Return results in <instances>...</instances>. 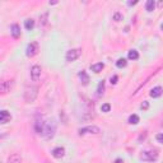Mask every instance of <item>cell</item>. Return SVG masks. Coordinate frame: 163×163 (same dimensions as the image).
Wrapping results in <instances>:
<instances>
[{
    "label": "cell",
    "instance_id": "cell-28",
    "mask_svg": "<svg viewBox=\"0 0 163 163\" xmlns=\"http://www.w3.org/2000/svg\"><path fill=\"white\" fill-rule=\"evenodd\" d=\"M117 79H119V78H117V75H113L112 78H111V84H116L117 83Z\"/></svg>",
    "mask_w": 163,
    "mask_h": 163
},
{
    "label": "cell",
    "instance_id": "cell-20",
    "mask_svg": "<svg viewBox=\"0 0 163 163\" xmlns=\"http://www.w3.org/2000/svg\"><path fill=\"white\" fill-rule=\"evenodd\" d=\"M129 122L131 125H136L138 122H139V116H138V115H131L129 117Z\"/></svg>",
    "mask_w": 163,
    "mask_h": 163
},
{
    "label": "cell",
    "instance_id": "cell-12",
    "mask_svg": "<svg viewBox=\"0 0 163 163\" xmlns=\"http://www.w3.org/2000/svg\"><path fill=\"white\" fill-rule=\"evenodd\" d=\"M163 93V88L162 87H156L153 88L152 91H150V97H153V98H158V97H161Z\"/></svg>",
    "mask_w": 163,
    "mask_h": 163
},
{
    "label": "cell",
    "instance_id": "cell-19",
    "mask_svg": "<svg viewBox=\"0 0 163 163\" xmlns=\"http://www.w3.org/2000/svg\"><path fill=\"white\" fill-rule=\"evenodd\" d=\"M33 26H35L33 19H27L26 22H24V27H26V30H28V31H31L32 28H33Z\"/></svg>",
    "mask_w": 163,
    "mask_h": 163
},
{
    "label": "cell",
    "instance_id": "cell-10",
    "mask_svg": "<svg viewBox=\"0 0 163 163\" xmlns=\"http://www.w3.org/2000/svg\"><path fill=\"white\" fill-rule=\"evenodd\" d=\"M12 119V116H10V113L5 111V110H3L1 112H0V122L1 124H6V122H9Z\"/></svg>",
    "mask_w": 163,
    "mask_h": 163
},
{
    "label": "cell",
    "instance_id": "cell-21",
    "mask_svg": "<svg viewBox=\"0 0 163 163\" xmlns=\"http://www.w3.org/2000/svg\"><path fill=\"white\" fill-rule=\"evenodd\" d=\"M126 65H128V61H126L125 59H119L116 61V66L117 68H125Z\"/></svg>",
    "mask_w": 163,
    "mask_h": 163
},
{
    "label": "cell",
    "instance_id": "cell-1",
    "mask_svg": "<svg viewBox=\"0 0 163 163\" xmlns=\"http://www.w3.org/2000/svg\"><path fill=\"white\" fill-rule=\"evenodd\" d=\"M37 94H38V88L36 85H27L26 89H24V101L27 103H32L37 98Z\"/></svg>",
    "mask_w": 163,
    "mask_h": 163
},
{
    "label": "cell",
    "instance_id": "cell-11",
    "mask_svg": "<svg viewBox=\"0 0 163 163\" xmlns=\"http://www.w3.org/2000/svg\"><path fill=\"white\" fill-rule=\"evenodd\" d=\"M52 156L55 158H63L65 156V149L61 148V146H58V148H55L52 150Z\"/></svg>",
    "mask_w": 163,
    "mask_h": 163
},
{
    "label": "cell",
    "instance_id": "cell-29",
    "mask_svg": "<svg viewBox=\"0 0 163 163\" xmlns=\"http://www.w3.org/2000/svg\"><path fill=\"white\" fill-rule=\"evenodd\" d=\"M136 3H138V1H129L128 4H129V5H135Z\"/></svg>",
    "mask_w": 163,
    "mask_h": 163
},
{
    "label": "cell",
    "instance_id": "cell-15",
    "mask_svg": "<svg viewBox=\"0 0 163 163\" xmlns=\"http://www.w3.org/2000/svg\"><path fill=\"white\" fill-rule=\"evenodd\" d=\"M78 76L80 78V80H82V83H83L84 85H87L88 83H89V75L85 73L84 70H82V71H79V74H78Z\"/></svg>",
    "mask_w": 163,
    "mask_h": 163
},
{
    "label": "cell",
    "instance_id": "cell-13",
    "mask_svg": "<svg viewBox=\"0 0 163 163\" xmlns=\"http://www.w3.org/2000/svg\"><path fill=\"white\" fill-rule=\"evenodd\" d=\"M10 33L12 36H13L14 38H18L19 36H20V28L18 24H13V26L10 27Z\"/></svg>",
    "mask_w": 163,
    "mask_h": 163
},
{
    "label": "cell",
    "instance_id": "cell-17",
    "mask_svg": "<svg viewBox=\"0 0 163 163\" xmlns=\"http://www.w3.org/2000/svg\"><path fill=\"white\" fill-rule=\"evenodd\" d=\"M154 8H156V3H154V0H148V1H146V5H145L146 12H153Z\"/></svg>",
    "mask_w": 163,
    "mask_h": 163
},
{
    "label": "cell",
    "instance_id": "cell-25",
    "mask_svg": "<svg viewBox=\"0 0 163 163\" xmlns=\"http://www.w3.org/2000/svg\"><path fill=\"white\" fill-rule=\"evenodd\" d=\"M47 15H48V13H45L42 17L40 18L41 19V23H42V24H46V22H47Z\"/></svg>",
    "mask_w": 163,
    "mask_h": 163
},
{
    "label": "cell",
    "instance_id": "cell-7",
    "mask_svg": "<svg viewBox=\"0 0 163 163\" xmlns=\"http://www.w3.org/2000/svg\"><path fill=\"white\" fill-rule=\"evenodd\" d=\"M41 71H42V69H41L40 65H33V66L31 68V78L33 82H37L41 76Z\"/></svg>",
    "mask_w": 163,
    "mask_h": 163
},
{
    "label": "cell",
    "instance_id": "cell-3",
    "mask_svg": "<svg viewBox=\"0 0 163 163\" xmlns=\"http://www.w3.org/2000/svg\"><path fill=\"white\" fill-rule=\"evenodd\" d=\"M55 129H56V126L54 122H46V125H45V131L42 135L45 138H47V139H50V138L54 136V134H55Z\"/></svg>",
    "mask_w": 163,
    "mask_h": 163
},
{
    "label": "cell",
    "instance_id": "cell-6",
    "mask_svg": "<svg viewBox=\"0 0 163 163\" xmlns=\"http://www.w3.org/2000/svg\"><path fill=\"white\" fill-rule=\"evenodd\" d=\"M38 52V43L37 42H32L27 46V50H26V55L28 58H33V56Z\"/></svg>",
    "mask_w": 163,
    "mask_h": 163
},
{
    "label": "cell",
    "instance_id": "cell-16",
    "mask_svg": "<svg viewBox=\"0 0 163 163\" xmlns=\"http://www.w3.org/2000/svg\"><path fill=\"white\" fill-rule=\"evenodd\" d=\"M105 68V65L102 64V63H97V64H93L92 66H91V69L94 73H100V71H102V69Z\"/></svg>",
    "mask_w": 163,
    "mask_h": 163
},
{
    "label": "cell",
    "instance_id": "cell-22",
    "mask_svg": "<svg viewBox=\"0 0 163 163\" xmlns=\"http://www.w3.org/2000/svg\"><path fill=\"white\" fill-rule=\"evenodd\" d=\"M103 91H105V82L101 80L100 84H98V89H97V93H98V96H101L102 93H103Z\"/></svg>",
    "mask_w": 163,
    "mask_h": 163
},
{
    "label": "cell",
    "instance_id": "cell-26",
    "mask_svg": "<svg viewBox=\"0 0 163 163\" xmlns=\"http://www.w3.org/2000/svg\"><path fill=\"white\" fill-rule=\"evenodd\" d=\"M122 19V15L120 13H115V15H113V20H116V22H119V20Z\"/></svg>",
    "mask_w": 163,
    "mask_h": 163
},
{
    "label": "cell",
    "instance_id": "cell-27",
    "mask_svg": "<svg viewBox=\"0 0 163 163\" xmlns=\"http://www.w3.org/2000/svg\"><path fill=\"white\" fill-rule=\"evenodd\" d=\"M156 138H157V140H158V141L163 144V134H158V135H157Z\"/></svg>",
    "mask_w": 163,
    "mask_h": 163
},
{
    "label": "cell",
    "instance_id": "cell-2",
    "mask_svg": "<svg viewBox=\"0 0 163 163\" xmlns=\"http://www.w3.org/2000/svg\"><path fill=\"white\" fill-rule=\"evenodd\" d=\"M140 159L143 161H148V162H156L158 159V153L157 150H145L141 153Z\"/></svg>",
    "mask_w": 163,
    "mask_h": 163
},
{
    "label": "cell",
    "instance_id": "cell-8",
    "mask_svg": "<svg viewBox=\"0 0 163 163\" xmlns=\"http://www.w3.org/2000/svg\"><path fill=\"white\" fill-rule=\"evenodd\" d=\"M12 87H13V80H3L0 84V92L1 94H6L8 92H10Z\"/></svg>",
    "mask_w": 163,
    "mask_h": 163
},
{
    "label": "cell",
    "instance_id": "cell-4",
    "mask_svg": "<svg viewBox=\"0 0 163 163\" xmlns=\"http://www.w3.org/2000/svg\"><path fill=\"white\" fill-rule=\"evenodd\" d=\"M80 55H82V50H80V48H73V50L66 52V61H69V63L75 61L76 59H79Z\"/></svg>",
    "mask_w": 163,
    "mask_h": 163
},
{
    "label": "cell",
    "instance_id": "cell-5",
    "mask_svg": "<svg viewBox=\"0 0 163 163\" xmlns=\"http://www.w3.org/2000/svg\"><path fill=\"white\" fill-rule=\"evenodd\" d=\"M101 133V130L98 126H94V125H92V126H85V128H82L79 130V134L80 135H84V134H100Z\"/></svg>",
    "mask_w": 163,
    "mask_h": 163
},
{
    "label": "cell",
    "instance_id": "cell-30",
    "mask_svg": "<svg viewBox=\"0 0 163 163\" xmlns=\"http://www.w3.org/2000/svg\"><path fill=\"white\" fill-rule=\"evenodd\" d=\"M116 163H121V159H117V161H116Z\"/></svg>",
    "mask_w": 163,
    "mask_h": 163
},
{
    "label": "cell",
    "instance_id": "cell-23",
    "mask_svg": "<svg viewBox=\"0 0 163 163\" xmlns=\"http://www.w3.org/2000/svg\"><path fill=\"white\" fill-rule=\"evenodd\" d=\"M102 112H110V110H111V105L110 103H105V105H102Z\"/></svg>",
    "mask_w": 163,
    "mask_h": 163
},
{
    "label": "cell",
    "instance_id": "cell-24",
    "mask_svg": "<svg viewBox=\"0 0 163 163\" xmlns=\"http://www.w3.org/2000/svg\"><path fill=\"white\" fill-rule=\"evenodd\" d=\"M140 108H141V110H144V111H145V110H148V108H149V102L144 101V102H143V103H141Z\"/></svg>",
    "mask_w": 163,
    "mask_h": 163
},
{
    "label": "cell",
    "instance_id": "cell-32",
    "mask_svg": "<svg viewBox=\"0 0 163 163\" xmlns=\"http://www.w3.org/2000/svg\"><path fill=\"white\" fill-rule=\"evenodd\" d=\"M161 28H162V31H163V24H162V26H161Z\"/></svg>",
    "mask_w": 163,
    "mask_h": 163
},
{
    "label": "cell",
    "instance_id": "cell-31",
    "mask_svg": "<svg viewBox=\"0 0 163 163\" xmlns=\"http://www.w3.org/2000/svg\"><path fill=\"white\" fill-rule=\"evenodd\" d=\"M45 163H51V162H48V161H45Z\"/></svg>",
    "mask_w": 163,
    "mask_h": 163
},
{
    "label": "cell",
    "instance_id": "cell-9",
    "mask_svg": "<svg viewBox=\"0 0 163 163\" xmlns=\"http://www.w3.org/2000/svg\"><path fill=\"white\" fill-rule=\"evenodd\" d=\"M6 163H22V156L18 154V153L12 154V156L8 157Z\"/></svg>",
    "mask_w": 163,
    "mask_h": 163
},
{
    "label": "cell",
    "instance_id": "cell-14",
    "mask_svg": "<svg viewBox=\"0 0 163 163\" xmlns=\"http://www.w3.org/2000/svg\"><path fill=\"white\" fill-rule=\"evenodd\" d=\"M45 125H46V122H43V121H37L36 125H35L36 131H37L38 134H41V135H42L43 131H45Z\"/></svg>",
    "mask_w": 163,
    "mask_h": 163
},
{
    "label": "cell",
    "instance_id": "cell-18",
    "mask_svg": "<svg viewBox=\"0 0 163 163\" xmlns=\"http://www.w3.org/2000/svg\"><path fill=\"white\" fill-rule=\"evenodd\" d=\"M128 56H129L130 60H138L139 59V52H138L136 50H130Z\"/></svg>",
    "mask_w": 163,
    "mask_h": 163
}]
</instances>
